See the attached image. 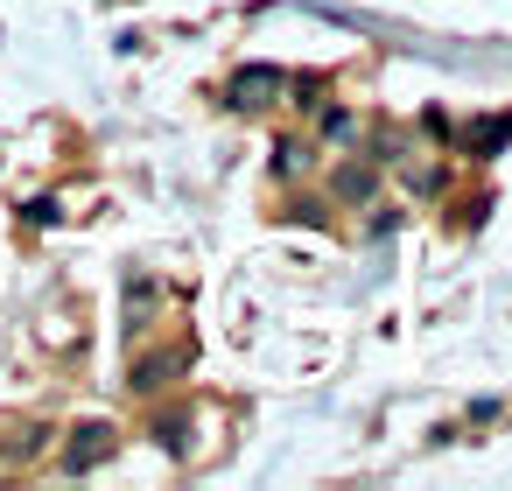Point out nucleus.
<instances>
[{"mask_svg":"<svg viewBox=\"0 0 512 491\" xmlns=\"http://www.w3.org/2000/svg\"><path fill=\"white\" fill-rule=\"evenodd\" d=\"M78 435H85V442H71V456H64V463H71V470H92V463L113 449V428H78Z\"/></svg>","mask_w":512,"mask_h":491,"instance_id":"nucleus-1","label":"nucleus"}]
</instances>
